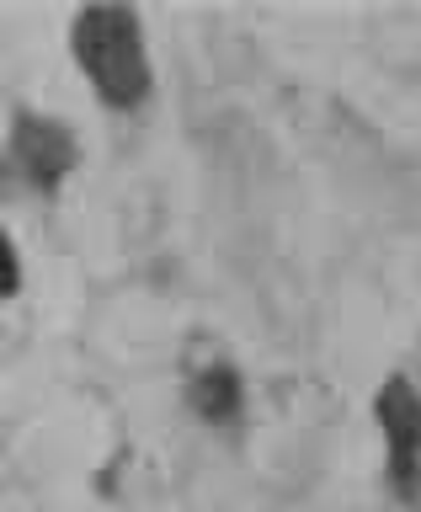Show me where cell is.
Here are the masks:
<instances>
[{
    "label": "cell",
    "instance_id": "cell-1",
    "mask_svg": "<svg viewBox=\"0 0 421 512\" xmlns=\"http://www.w3.org/2000/svg\"><path fill=\"white\" fill-rule=\"evenodd\" d=\"M75 64L91 75L96 96L107 107H139L150 96V54H144V27L123 6H91L70 22Z\"/></svg>",
    "mask_w": 421,
    "mask_h": 512
},
{
    "label": "cell",
    "instance_id": "cell-2",
    "mask_svg": "<svg viewBox=\"0 0 421 512\" xmlns=\"http://www.w3.org/2000/svg\"><path fill=\"white\" fill-rule=\"evenodd\" d=\"M379 422H384V443H390L395 486L416 496L421 491V390L411 379H390L379 390Z\"/></svg>",
    "mask_w": 421,
    "mask_h": 512
},
{
    "label": "cell",
    "instance_id": "cell-3",
    "mask_svg": "<svg viewBox=\"0 0 421 512\" xmlns=\"http://www.w3.org/2000/svg\"><path fill=\"white\" fill-rule=\"evenodd\" d=\"M70 134H64L59 123H22L16 128V139H11V160L6 166L22 171V182L27 187H54L64 171H70Z\"/></svg>",
    "mask_w": 421,
    "mask_h": 512
},
{
    "label": "cell",
    "instance_id": "cell-4",
    "mask_svg": "<svg viewBox=\"0 0 421 512\" xmlns=\"http://www.w3.org/2000/svg\"><path fill=\"white\" fill-rule=\"evenodd\" d=\"M16 283H22V272H16V251H11V240L0 235V299L16 294Z\"/></svg>",
    "mask_w": 421,
    "mask_h": 512
}]
</instances>
